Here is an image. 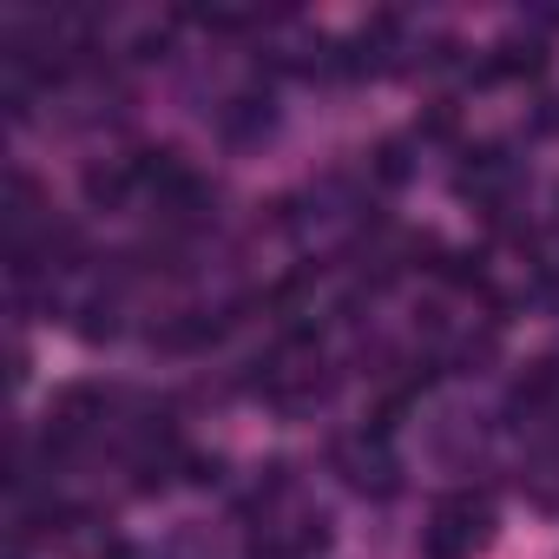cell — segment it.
I'll use <instances>...</instances> for the list:
<instances>
[{"instance_id":"12","label":"cell","mask_w":559,"mask_h":559,"mask_svg":"<svg viewBox=\"0 0 559 559\" xmlns=\"http://www.w3.org/2000/svg\"><path fill=\"white\" fill-rule=\"evenodd\" d=\"M165 53H171V34H165V27L132 34V60H165Z\"/></svg>"},{"instance_id":"4","label":"cell","mask_w":559,"mask_h":559,"mask_svg":"<svg viewBox=\"0 0 559 559\" xmlns=\"http://www.w3.org/2000/svg\"><path fill=\"white\" fill-rule=\"evenodd\" d=\"M270 126H276L270 93H237V99H224V112H217V132H224L230 145H257Z\"/></svg>"},{"instance_id":"1","label":"cell","mask_w":559,"mask_h":559,"mask_svg":"<svg viewBox=\"0 0 559 559\" xmlns=\"http://www.w3.org/2000/svg\"><path fill=\"white\" fill-rule=\"evenodd\" d=\"M336 467H343V480H349L356 493H376V500L402 493V461H395L389 441H376V435L343 441V448H336Z\"/></svg>"},{"instance_id":"8","label":"cell","mask_w":559,"mask_h":559,"mask_svg":"<svg viewBox=\"0 0 559 559\" xmlns=\"http://www.w3.org/2000/svg\"><path fill=\"white\" fill-rule=\"evenodd\" d=\"M552 395H559V362H533V369L513 382V415H539Z\"/></svg>"},{"instance_id":"2","label":"cell","mask_w":559,"mask_h":559,"mask_svg":"<svg viewBox=\"0 0 559 559\" xmlns=\"http://www.w3.org/2000/svg\"><path fill=\"white\" fill-rule=\"evenodd\" d=\"M435 526H448V533L467 539V546H487V539H493V500H487V493H448V500L435 507Z\"/></svg>"},{"instance_id":"10","label":"cell","mask_w":559,"mask_h":559,"mask_svg":"<svg viewBox=\"0 0 559 559\" xmlns=\"http://www.w3.org/2000/svg\"><path fill=\"white\" fill-rule=\"evenodd\" d=\"M369 171H376L382 185H408V178H415V158H408V139H382V145L369 152Z\"/></svg>"},{"instance_id":"9","label":"cell","mask_w":559,"mask_h":559,"mask_svg":"<svg viewBox=\"0 0 559 559\" xmlns=\"http://www.w3.org/2000/svg\"><path fill=\"white\" fill-rule=\"evenodd\" d=\"M73 330H80V343L99 349V343H112L126 323H119V304H112V297H93V304H80V323H73Z\"/></svg>"},{"instance_id":"11","label":"cell","mask_w":559,"mask_h":559,"mask_svg":"<svg viewBox=\"0 0 559 559\" xmlns=\"http://www.w3.org/2000/svg\"><path fill=\"white\" fill-rule=\"evenodd\" d=\"M421 552H428V559H467L474 546H467V539H454L448 526H428V539H421Z\"/></svg>"},{"instance_id":"6","label":"cell","mask_w":559,"mask_h":559,"mask_svg":"<svg viewBox=\"0 0 559 559\" xmlns=\"http://www.w3.org/2000/svg\"><path fill=\"white\" fill-rule=\"evenodd\" d=\"M126 171H132V185H145L152 198H165V191H171V185H178L191 165H185L171 145H139V152L126 158Z\"/></svg>"},{"instance_id":"14","label":"cell","mask_w":559,"mask_h":559,"mask_svg":"<svg viewBox=\"0 0 559 559\" xmlns=\"http://www.w3.org/2000/svg\"><path fill=\"white\" fill-rule=\"evenodd\" d=\"M533 132H539V139H552V132H559V93H546V99L533 106Z\"/></svg>"},{"instance_id":"13","label":"cell","mask_w":559,"mask_h":559,"mask_svg":"<svg viewBox=\"0 0 559 559\" xmlns=\"http://www.w3.org/2000/svg\"><path fill=\"white\" fill-rule=\"evenodd\" d=\"M217 474H224L217 454H185V480H191V487H217Z\"/></svg>"},{"instance_id":"15","label":"cell","mask_w":559,"mask_h":559,"mask_svg":"<svg viewBox=\"0 0 559 559\" xmlns=\"http://www.w3.org/2000/svg\"><path fill=\"white\" fill-rule=\"evenodd\" d=\"M421 139H454V106H435V112L421 119Z\"/></svg>"},{"instance_id":"7","label":"cell","mask_w":559,"mask_h":559,"mask_svg":"<svg viewBox=\"0 0 559 559\" xmlns=\"http://www.w3.org/2000/svg\"><path fill=\"white\" fill-rule=\"evenodd\" d=\"M80 191H86V204H93V211H112V204H126V191H132V171H126V158H119V165H86V171H80Z\"/></svg>"},{"instance_id":"3","label":"cell","mask_w":559,"mask_h":559,"mask_svg":"<svg viewBox=\"0 0 559 559\" xmlns=\"http://www.w3.org/2000/svg\"><path fill=\"white\" fill-rule=\"evenodd\" d=\"M539 73H546V40L533 34H507L480 67V80H539Z\"/></svg>"},{"instance_id":"5","label":"cell","mask_w":559,"mask_h":559,"mask_svg":"<svg viewBox=\"0 0 559 559\" xmlns=\"http://www.w3.org/2000/svg\"><path fill=\"white\" fill-rule=\"evenodd\" d=\"M224 330H230V317H217V310H178V317L158 330V343H165L171 356H198V349H211Z\"/></svg>"}]
</instances>
